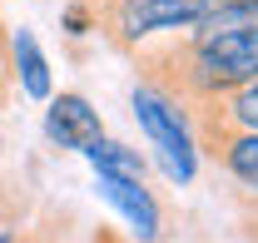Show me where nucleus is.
Segmentation results:
<instances>
[{"label":"nucleus","instance_id":"nucleus-1","mask_svg":"<svg viewBox=\"0 0 258 243\" xmlns=\"http://www.w3.org/2000/svg\"><path fill=\"white\" fill-rule=\"evenodd\" d=\"M129 55L144 85L164 90L189 114L194 104L258 80V0H224L189 30L149 35Z\"/></svg>","mask_w":258,"mask_h":243},{"label":"nucleus","instance_id":"nucleus-2","mask_svg":"<svg viewBox=\"0 0 258 243\" xmlns=\"http://www.w3.org/2000/svg\"><path fill=\"white\" fill-rule=\"evenodd\" d=\"M214 5H224V0H95L90 15H95V30H104V40L129 55L149 35L189 30Z\"/></svg>","mask_w":258,"mask_h":243},{"label":"nucleus","instance_id":"nucleus-3","mask_svg":"<svg viewBox=\"0 0 258 243\" xmlns=\"http://www.w3.org/2000/svg\"><path fill=\"white\" fill-rule=\"evenodd\" d=\"M134 119L139 129L149 134V144L164 154V169L174 184H189L194 169H199V144H194V129H189V114L169 99L164 90L154 85H134Z\"/></svg>","mask_w":258,"mask_h":243},{"label":"nucleus","instance_id":"nucleus-4","mask_svg":"<svg viewBox=\"0 0 258 243\" xmlns=\"http://www.w3.org/2000/svg\"><path fill=\"white\" fill-rule=\"evenodd\" d=\"M99 174V169H95ZM99 194L119 209V218L129 223L134 243H159L164 238V209L159 199L144 189V179H129V174H99Z\"/></svg>","mask_w":258,"mask_h":243},{"label":"nucleus","instance_id":"nucleus-5","mask_svg":"<svg viewBox=\"0 0 258 243\" xmlns=\"http://www.w3.org/2000/svg\"><path fill=\"white\" fill-rule=\"evenodd\" d=\"M194 134H258V80L189 109Z\"/></svg>","mask_w":258,"mask_h":243},{"label":"nucleus","instance_id":"nucleus-6","mask_svg":"<svg viewBox=\"0 0 258 243\" xmlns=\"http://www.w3.org/2000/svg\"><path fill=\"white\" fill-rule=\"evenodd\" d=\"M45 134H50V144H60V149L85 154L99 134H104V119H99V109L85 94H55L50 109H45Z\"/></svg>","mask_w":258,"mask_h":243},{"label":"nucleus","instance_id":"nucleus-7","mask_svg":"<svg viewBox=\"0 0 258 243\" xmlns=\"http://www.w3.org/2000/svg\"><path fill=\"white\" fill-rule=\"evenodd\" d=\"M194 144L209 154L238 189L258 194V134H194Z\"/></svg>","mask_w":258,"mask_h":243},{"label":"nucleus","instance_id":"nucleus-8","mask_svg":"<svg viewBox=\"0 0 258 243\" xmlns=\"http://www.w3.org/2000/svg\"><path fill=\"white\" fill-rule=\"evenodd\" d=\"M5 45H10V75H15L20 94L50 99V65H45V50H40L35 30H10Z\"/></svg>","mask_w":258,"mask_h":243},{"label":"nucleus","instance_id":"nucleus-9","mask_svg":"<svg viewBox=\"0 0 258 243\" xmlns=\"http://www.w3.org/2000/svg\"><path fill=\"white\" fill-rule=\"evenodd\" d=\"M85 154H90V164H95L99 174H129V179H144V174H149V164H144V154H139V149L114 144V139H104V134H99Z\"/></svg>","mask_w":258,"mask_h":243},{"label":"nucleus","instance_id":"nucleus-10","mask_svg":"<svg viewBox=\"0 0 258 243\" xmlns=\"http://www.w3.org/2000/svg\"><path fill=\"white\" fill-rule=\"evenodd\" d=\"M233 209H238V233L248 243H258V194L238 189V194H233Z\"/></svg>","mask_w":258,"mask_h":243},{"label":"nucleus","instance_id":"nucleus-11","mask_svg":"<svg viewBox=\"0 0 258 243\" xmlns=\"http://www.w3.org/2000/svg\"><path fill=\"white\" fill-rule=\"evenodd\" d=\"M15 243H64V233L55 228V223H40V228H20Z\"/></svg>","mask_w":258,"mask_h":243},{"label":"nucleus","instance_id":"nucleus-12","mask_svg":"<svg viewBox=\"0 0 258 243\" xmlns=\"http://www.w3.org/2000/svg\"><path fill=\"white\" fill-rule=\"evenodd\" d=\"M95 25V15H90V5H70V15H64V30L70 35H85Z\"/></svg>","mask_w":258,"mask_h":243},{"label":"nucleus","instance_id":"nucleus-13","mask_svg":"<svg viewBox=\"0 0 258 243\" xmlns=\"http://www.w3.org/2000/svg\"><path fill=\"white\" fill-rule=\"evenodd\" d=\"M10 94H15V75H10V55H0V109H10Z\"/></svg>","mask_w":258,"mask_h":243},{"label":"nucleus","instance_id":"nucleus-14","mask_svg":"<svg viewBox=\"0 0 258 243\" xmlns=\"http://www.w3.org/2000/svg\"><path fill=\"white\" fill-rule=\"evenodd\" d=\"M90 243H134V238H124V233H114V228H95V238Z\"/></svg>","mask_w":258,"mask_h":243},{"label":"nucleus","instance_id":"nucleus-15","mask_svg":"<svg viewBox=\"0 0 258 243\" xmlns=\"http://www.w3.org/2000/svg\"><path fill=\"white\" fill-rule=\"evenodd\" d=\"M5 40H10V30H5V15H0V55H10V45H5Z\"/></svg>","mask_w":258,"mask_h":243},{"label":"nucleus","instance_id":"nucleus-16","mask_svg":"<svg viewBox=\"0 0 258 243\" xmlns=\"http://www.w3.org/2000/svg\"><path fill=\"white\" fill-rule=\"evenodd\" d=\"M0 154H5V139H0Z\"/></svg>","mask_w":258,"mask_h":243}]
</instances>
